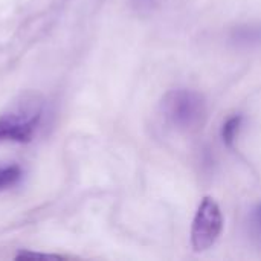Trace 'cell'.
Here are the masks:
<instances>
[{
	"label": "cell",
	"instance_id": "6da1fadb",
	"mask_svg": "<svg viewBox=\"0 0 261 261\" xmlns=\"http://www.w3.org/2000/svg\"><path fill=\"white\" fill-rule=\"evenodd\" d=\"M44 112V101L38 93L21 95L0 115V142L26 144L34 139Z\"/></svg>",
	"mask_w": 261,
	"mask_h": 261
},
{
	"label": "cell",
	"instance_id": "7a4b0ae2",
	"mask_svg": "<svg viewBox=\"0 0 261 261\" xmlns=\"http://www.w3.org/2000/svg\"><path fill=\"white\" fill-rule=\"evenodd\" d=\"M162 113L165 121L179 132L194 133L200 130L208 118V106L196 90L174 89L162 99Z\"/></svg>",
	"mask_w": 261,
	"mask_h": 261
},
{
	"label": "cell",
	"instance_id": "3957f363",
	"mask_svg": "<svg viewBox=\"0 0 261 261\" xmlns=\"http://www.w3.org/2000/svg\"><path fill=\"white\" fill-rule=\"evenodd\" d=\"M223 231V216L217 202L205 197L194 216L191 226V246L196 252H205L219 240Z\"/></svg>",
	"mask_w": 261,
	"mask_h": 261
},
{
	"label": "cell",
	"instance_id": "277c9868",
	"mask_svg": "<svg viewBox=\"0 0 261 261\" xmlns=\"http://www.w3.org/2000/svg\"><path fill=\"white\" fill-rule=\"evenodd\" d=\"M229 41L243 49L261 46V23L237 24L229 32Z\"/></svg>",
	"mask_w": 261,
	"mask_h": 261
},
{
	"label": "cell",
	"instance_id": "5b68a950",
	"mask_svg": "<svg viewBox=\"0 0 261 261\" xmlns=\"http://www.w3.org/2000/svg\"><path fill=\"white\" fill-rule=\"evenodd\" d=\"M242 125H243V116L242 115H234V116L228 118L223 122L220 136H222L223 144L228 148H234L236 141H237V136H239V133L242 130Z\"/></svg>",
	"mask_w": 261,
	"mask_h": 261
},
{
	"label": "cell",
	"instance_id": "8992f818",
	"mask_svg": "<svg viewBox=\"0 0 261 261\" xmlns=\"http://www.w3.org/2000/svg\"><path fill=\"white\" fill-rule=\"evenodd\" d=\"M21 179L18 165H0V191L15 185Z\"/></svg>",
	"mask_w": 261,
	"mask_h": 261
},
{
	"label": "cell",
	"instance_id": "52a82bcc",
	"mask_svg": "<svg viewBox=\"0 0 261 261\" xmlns=\"http://www.w3.org/2000/svg\"><path fill=\"white\" fill-rule=\"evenodd\" d=\"M17 258H60V255H49V254H34V252H21Z\"/></svg>",
	"mask_w": 261,
	"mask_h": 261
},
{
	"label": "cell",
	"instance_id": "ba28073f",
	"mask_svg": "<svg viewBox=\"0 0 261 261\" xmlns=\"http://www.w3.org/2000/svg\"><path fill=\"white\" fill-rule=\"evenodd\" d=\"M252 223H254L255 231L258 232V236L261 237V205L254 211V214H252Z\"/></svg>",
	"mask_w": 261,
	"mask_h": 261
},
{
	"label": "cell",
	"instance_id": "9c48e42d",
	"mask_svg": "<svg viewBox=\"0 0 261 261\" xmlns=\"http://www.w3.org/2000/svg\"><path fill=\"white\" fill-rule=\"evenodd\" d=\"M133 3L138 6V8H145V9H150L154 3H156V0H133Z\"/></svg>",
	"mask_w": 261,
	"mask_h": 261
}]
</instances>
